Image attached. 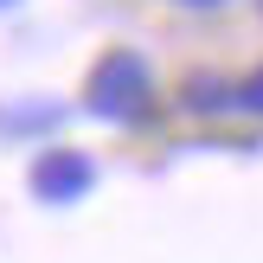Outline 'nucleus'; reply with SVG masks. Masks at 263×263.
<instances>
[{
    "label": "nucleus",
    "mask_w": 263,
    "mask_h": 263,
    "mask_svg": "<svg viewBox=\"0 0 263 263\" xmlns=\"http://www.w3.org/2000/svg\"><path fill=\"white\" fill-rule=\"evenodd\" d=\"M148 58H135V51H109V58H97V71H90V109L103 116V122H135V116H148Z\"/></svg>",
    "instance_id": "1"
},
{
    "label": "nucleus",
    "mask_w": 263,
    "mask_h": 263,
    "mask_svg": "<svg viewBox=\"0 0 263 263\" xmlns=\"http://www.w3.org/2000/svg\"><path fill=\"white\" fill-rule=\"evenodd\" d=\"M90 180H97V161L77 154V148H51V154H39V161H32V193H39V199H51V205L90 193Z\"/></svg>",
    "instance_id": "2"
},
{
    "label": "nucleus",
    "mask_w": 263,
    "mask_h": 263,
    "mask_svg": "<svg viewBox=\"0 0 263 263\" xmlns=\"http://www.w3.org/2000/svg\"><path fill=\"white\" fill-rule=\"evenodd\" d=\"M64 109L58 103H7L0 109V128H13V135H32V128H58Z\"/></svg>",
    "instance_id": "3"
},
{
    "label": "nucleus",
    "mask_w": 263,
    "mask_h": 263,
    "mask_svg": "<svg viewBox=\"0 0 263 263\" xmlns=\"http://www.w3.org/2000/svg\"><path fill=\"white\" fill-rule=\"evenodd\" d=\"M238 103H244V109H263V71H257V77H251V84H244V90H238Z\"/></svg>",
    "instance_id": "4"
},
{
    "label": "nucleus",
    "mask_w": 263,
    "mask_h": 263,
    "mask_svg": "<svg viewBox=\"0 0 263 263\" xmlns=\"http://www.w3.org/2000/svg\"><path fill=\"white\" fill-rule=\"evenodd\" d=\"M186 7H225V0H186Z\"/></svg>",
    "instance_id": "5"
},
{
    "label": "nucleus",
    "mask_w": 263,
    "mask_h": 263,
    "mask_svg": "<svg viewBox=\"0 0 263 263\" xmlns=\"http://www.w3.org/2000/svg\"><path fill=\"white\" fill-rule=\"evenodd\" d=\"M0 7H13V0H0Z\"/></svg>",
    "instance_id": "6"
}]
</instances>
